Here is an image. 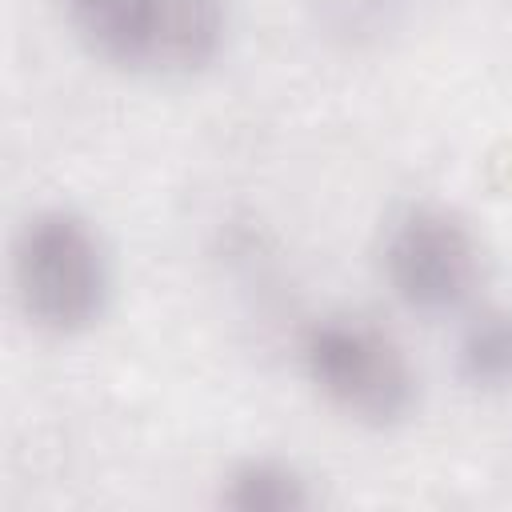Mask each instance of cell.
Masks as SVG:
<instances>
[{
	"mask_svg": "<svg viewBox=\"0 0 512 512\" xmlns=\"http://www.w3.org/2000/svg\"><path fill=\"white\" fill-rule=\"evenodd\" d=\"M380 268L388 288L416 312L460 308L480 280V248L460 216L436 204L404 208L380 248Z\"/></svg>",
	"mask_w": 512,
	"mask_h": 512,
	"instance_id": "cell-4",
	"label": "cell"
},
{
	"mask_svg": "<svg viewBox=\"0 0 512 512\" xmlns=\"http://www.w3.org/2000/svg\"><path fill=\"white\" fill-rule=\"evenodd\" d=\"M92 52L136 72H196L224 44V0H60Z\"/></svg>",
	"mask_w": 512,
	"mask_h": 512,
	"instance_id": "cell-2",
	"label": "cell"
},
{
	"mask_svg": "<svg viewBox=\"0 0 512 512\" xmlns=\"http://www.w3.org/2000/svg\"><path fill=\"white\" fill-rule=\"evenodd\" d=\"M220 504L232 512H296L312 504V488L292 464L256 456L228 472Z\"/></svg>",
	"mask_w": 512,
	"mask_h": 512,
	"instance_id": "cell-5",
	"label": "cell"
},
{
	"mask_svg": "<svg viewBox=\"0 0 512 512\" xmlns=\"http://www.w3.org/2000/svg\"><path fill=\"white\" fill-rule=\"evenodd\" d=\"M304 372L316 392L352 420L396 424L416 404V376L400 344L368 320L328 316L304 332Z\"/></svg>",
	"mask_w": 512,
	"mask_h": 512,
	"instance_id": "cell-3",
	"label": "cell"
},
{
	"mask_svg": "<svg viewBox=\"0 0 512 512\" xmlns=\"http://www.w3.org/2000/svg\"><path fill=\"white\" fill-rule=\"evenodd\" d=\"M20 308L32 324L72 336L108 304V256L96 228L72 208H44L24 220L12 248Z\"/></svg>",
	"mask_w": 512,
	"mask_h": 512,
	"instance_id": "cell-1",
	"label": "cell"
},
{
	"mask_svg": "<svg viewBox=\"0 0 512 512\" xmlns=\"http://www.w3.org/2000/svg\"><path fill=\"white\" fill-rule=\"evenodd\" d=\"M456 372L472 388L512 384V308H484L456 344Z\"/></svg>",
	"mask_w": 512,
	"mask_h": 512,
	"instance_id": "cell-6",
	"label": "cell"
}]
</instances>
